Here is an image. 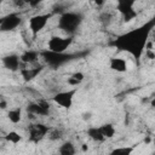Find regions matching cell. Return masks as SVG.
<instances>
[{
  "instance_id": "7a4b0ae2",
  "label": "cell",
  "mask_w": 155,
  "mask_h": 155,
  "mask_svg": "<svg viewBox=\"0 0 155 155\" xmlns=\"http://www.w3.org/2000/svg\"><path fill=\"white\" fill-rule=\"evenodd\" d=\"M82 15L80 12H73V11H65L64 13H62L59 16L58 19V28L61 30H63L64 33L73 35L78 28L81 25L82 23Z\"/></svg>"
},
{
  "instance_id": "6da1fadb",
  "label": "cell",
  "mask_w": 155,
  "mask_h": 155,
  "mask_svg": "<svg viewBox=\"0 0 155 155\" xmlns=\"http://www.w3.org/2000/svg\"><path fill=\"white\" fill-rule=\"evenodd\" d=\"M154 27H155V19L153 18L148 21L145 24L119 35L110 42V45L116 47L119 51L128 52L137 62H139L144 52L145 45L149 41V35L154 29Z\"/></svg>"
},
{
  "instance_id": "83f0119b",
  "label": "cell",
  "mask_w": 155,
  "mask_h": 155,
  "mask_svg": "<svg viewBox=\"0 0 155 155\" xmlns=\"http://www.w3.org/2000/svg\"><path fill=\"white\" fill-rule=\"evenodd\" d=\"M40 0H36V1H29L28 4H29V6H31V7H35V6H38V5H40Z\"/></svg>"
},
{
  "instance_id": "d6986e66",
  "label": "cell",
  "mask_w": 155,
  "mask_h": 155,
  "mask_svg": "<svg viewBox=\"0 0 155 155\" xmlns=\"http://www.w3.org/2000/svg\"><path fill=\"white\" fill-rule=\"evenodd\" d=\"M102 134L104 136V138H113L115 136V127L111 125V124H104L99 127Z\"/></svg>"
},
{
  "instance_id": "30bf717a",
  "label": "cell",
  "mask_w": 155,
  "mask_h": 155,
  "mask_svg": "<svg viewBox=\"0 0 155 155\" xmlns=\"http://www.w3.org/2000/svg\"><path fill=\"white\" fill-rule=\"evenodd\" d=\"M1 62H2V65L10 71H17L18 69H21V59L18 54L11 53V54L4 56L1 58Z\"/></svg>"
},
{
  "instance_id": "8992f818",
  "label": "cell",
  "mask_w": 155,
  "mask_h": 155,
  "mask_svg": "<svg viewBox=\"0 0 155 155\" xmlns=\"http://www.w3.org/2000/svg\"><path fill=\"white\" fill-rule=\"evenodd\" d=\"M134 1L133 0H120L116 4L117 11L121 13L124 22H131L133 18L137 17V11L133 8Z\"/></svg>"
},
{
  "instance_id": "7402d4cb",
  "label": "cell",
  "mask_w": 155,
  "mask_h": 155,
  "mask_svg": "<svg viewBox=\"0 0 155 155\" xmlns=\"http://www.w3.org/2000/svg\"><path fill=\"white\" fill-rule=\"evenodd\" d=\"M62 136H63V132L61 130H58V128L50 130V132H48V138L51 140H58V139L62 138Z\"/></svg>"
},
{
  "instance_id": "4fadbf2b",
  "label": "cell",
  "mask_w": 155,
  "mask_h": 155,
  "mask_svg": "<svg viewBox=\"0 0 155 155\" xmlns=\"http://www.w3.org/2000/svg\"><path fill=\"white\" fill-rule=\"evenodd\" d=\"M27 111H28V114L39 115V116H46L50 113V110L46 109V108H44L39 102H30V103H28Z\"/></svg>"
},
{
  "instance_id": "5bb4252c",
  "label": "cell",
  "mask_w": 155,
  "mask_h": 155,
  "mask_svg": "<svg viewBox=\"0 0 155 155\" xmlns=\"http://www.w3.org/2000/svg\"><path fill=\"white\" fill-rule=\"evenodd\" d=\"M39 56H40V52L34 51V50H27L19 56V59H21V63L34 64L39 61Z\"/></svg>"
},
{
  "instance_id": "3957f363",
  "label": "cell",
  "mask_w": 155,
  "mask_h": 155,
  "mask_svg": "<svg viewBox=\"0 0 155 155\" xmlns=\"http://www.w3.org/2000/svg\"><path fill=\"white\" fill-rule=\"evenodd\" d=\"M82 54H79V53H65V52L64 53H56V52H51L48 50L40 51V56L42 57L45 63L48 67L53 68V69H56V68H58V67H61V65H63V64H65V63H68V62H70L73 59H76Z\"/></svg>"
},
{
  "instance_id": "8fae6325",
  "label": "cell",
  "mask_w": 155,
  "mask_h": 155,
  "mask_svg": "<svg viewBox=\"0 0 155 155\" xmlns=\"http://www.w3.org/2000/svg\"><path fill=\"white\" fill-rule=\"evenodd\" d=\"M44 67L42 65H38V67H34V68H21V75L23 78V80L25 82H29L31 81L33 79H35L41 71H42Z\"/></svg>"
},
{
  "instance_id": "484cf974",
  "label": "cell",
  "mask_w": 155,
  "mask_h": 155,
  "mask_svg": "<svg viewBox=\"0 0 155 155\" xmlns=\"http://www.w3.org/2000/svg\"><path fill=\"white\" fill-rule=\"evenodd\" d=\"M145 54H147V57H148L149 59H154V58H155V53H154L153 50H147V51H145Z\"/></svg>"
},
{
  "instance_id": "4316f807",
  "label": "cell",
  "mask_w": 155,
  "mask_h": 155,
  "mask_svg": "<svg viewBox=\"0 0 155 155\" xmlns=\"http://www.w3.org/2000/svg\"><path fill=\"white\" fill-rule=\"evenodd\" d=\"M6 107H7V102L1 98L0 99V109H6Z\"/></svg>"
},
{
  "instance_id": "7c38bea8",
  "label": "cell",
  "mask_w": 155,
  "mask_h": 155,
  "mask_svg": "<svg viewBox=\"0 0 155 155\" xmlns=\"http://www.w3.org/2000/svg\"><path fill=\"white\" fill-rule=\"evenodd\" d=\"M109 68L116 73H125L127 70V62L120 57H113L109 59Z\"/></svg>"
},
{
  "instance_id": "ffe728a7",
  "label": "cell",
  "mask_w": 155,
  "mask_h": 155,
  "mask_svg": "<svg viewBox=\"0 0 155 155\" xmlns=\"http://www.w3.org/2000/svg\"><path fill=\"white\" fill-rule=\"evenodd\" d=\"M113 18H114V16L109 11H104V12L99 13V16H98V21L103 27H108L113 22Z\"/></svg>"
},
{
  "instance_id": "ba28073f",
  "label": "cell",
  "mask_w": 155,
  "mask_h": 155,
  "mask_svg": "<svg viewBox=\"0 0 155 155\" xmlns=\"http://www.w3.org/2000/svg\"><path fill=\"white\" fill-rule=\"evenodd\" d=\"M78 88H73V90H68V91H62L58 92L53 96V102L57 103L58 105H61L64 109H70L73 105V101H74V96L76 93Z\"/></svg>"
},
{
  "instance_id": "1f68e13d",
  "label": "cell",
  "mask_w": 155,
  "mask_h": 155,
  "mask_svg": "<svg viewBox=\"0 0 155 155\" xmlns=\"http://www.w3.org/2000/svg\"><path fill=\"white\" fill-rule=\"evenodd\" d=\"M2 23V17H0V24Z\"/></svg>"
},
{
  "instance_id": "d4e9b609",
  "label": "cell",
  "mask_w": 155,
  "mask_h": 155,
  "mask_svg": "<svg viewBox=\"0 0 155 155\" xmlns=\"http://www.w3.org/2000/svg\"><path fill=\"white\" fill-rule=\"evenodd\" d=\"M68 84L71 85V86H78V85H80L81 82H79L78 80H75V79H73V78H68Z\"/></svg>"
},
{
  "instance_id": "f1b7e54d",
  "label": "cell",
  "mask_w": 155,
  "mask_h": 155,
  "mask_svg": "<svg viewBox=\"0 0 155 155\" xmlns=\"http://www.w3.org/2000/svg\"><path fill=\"white\" fill-rule=\"evenodd\" d=\"M82 117H84V120H88V119L91 117V113H85V114L82 115Z\"/></svg>"
},
{
  "instance_id": "e0dca14e",
  "label": "cell",
  "mask_w": 155,
  "mask_h": 155,
  "mask_svg": "<svg viewBox=\"0 0 155 155\" xmlns=\"http://www.w3.org/2000/svg\"><path fill=\"white\" fill-rule=\"evenodd\" d=\"M136 145H131V147H119L113 149L109 155H132L133 150H134Z\"/></svg>"
},
{
  "instance_id": "603a6c76",
  "label": "cell",
  "mask_w": 155,
  "mask_h": 155,
  "mask_svg": "<svg viewBox=\"0 0 155 155\" xmlns=\"http://www.w3.org/2000/svg\"><path fill=\"white\" fill-rule=\"evenodd\" d=\"M70 78H73V79L78 80L79 82H82V81H84V78H85V75H84L81 71H76V73L71 74V75H70Z\"/></svg>"
},
{
  "instance_id": "cb8c5ba5",
  "label": "cell",
  "mask_w": 155,
  "mask_h": 155,
  "mask_svg": "<svg viewBox=\"0 0 155 155\" xmlns=\"http://www.w3.org/2000/svg\"><path fill=\"white\" fill-rule=\"evenodd\" d=\"M25 4H27V1H24V0H13V5L16 7H23Z\"/></svg>"
},
{
  "instance_id": "f546056e",
  "label": "cell",
  "mask_w": 155,
  "mask_h": 155,
  "mask_svg": "<svg viewBox=\"0 0 155 155\" xmlns=\"http://www.w3.org/2000/svg\"><path fill=\"white\" fill-rule=\"evenodd\" d=\"M81 149H82V151H87V149H88V147H87V144H82V147H81Z\"/></svg>"
},
{
  "instance_id": "2e32d148",
  "label": "cell",
  "mask_w": 155,
  "mask_h": 155,
  "mask_svg": "<svg viewBox=\"0 0 155 155\" xmlns=\"http://www.w3.org/2000/svg\"><path fill=\"white\" fill-rule=\"evenodd\" d=\"M75 147L71 142H64L58 149L59 155H75Z\"/></svg>"
},
{
  "instance_id": "9a60e30c",
  "label": "cell",
  "mask_w": 155,
  "mask_h": 155,
  "mask_svg": "<svg viewBox=\"0 0 155 155\" xmlns=\"http://www.w3.org/2000/svg\"><path fill=\"white\" fill-rule=\"evenodd\" d=\"M87 136H88L92 140H94V142H103V140L105 139L104 136L102 134L99 127H90V128L87 130Z\"/></svg>"
},
{
  "instance_id": "52a82bcc",
  "label": "cell",
  "mask_w": 155,
  "mask_h": 155,
  "mask_svg": "<svg viewBox=\"0 0 155 155\" xmlns=\"http://www.w3.org/2000/svg\"><path fill=\"white\" fill-rule=\"evenodd\" d=\"M50 126H46L44 124H31L29 125V142L31 143H39L45 138V136L50 132Z\"/></svg>"
},
{
  "instance_id": "44dd1931",
  "label": "cell",
  "mask_w": 155,
  "mask_h": 155,
  "mask_svg": "<svg viewBox=\"0 0 155 155\" xmlns=\"http://www.w3.org/2000/svg\"><path fill=\"white\" fill-rule=\"evenodd\" d=\"M5 139H6L7 142L12 143V144H17V143H19V142L22 140V136H21L18 132H16V131H11V132H8V133L5 136Z\"/></svg>"
},
{
  "instance_id": "ac0fdd59",
  "label": "cell",
  "mask_w": 155,
  "mask_h": 155,
  "mask_svg": "<svg viewBox=\"0 0 155 155\" xmlns=\"http://www.w3.org/2000/svg\"><path fill=\"white\" fill-rule=\"evenodd\" d=\"M7 117L8 120L12 122V124H18L22 119V109L21 108H15V109H11L8 113H7Z\"/></svg>"
},
{
  "instance_id": "277c9868",
  "label": "cell",
  "mask_w": 155,
  "mask_h": 155,
  "mask_svg": "<svg viewBox=\"0 0 155 155\" xmlns=\"http://www.w3.org/2000/svg\"><path fill=\"white\" fill-rule=\"evenodd\" d=\"M53 15L51 12L48 13H40V15H35L33 17L29 18V29L31 31L33 38H35L47 24L48 19L52 17Z\"/></svg>"
},
{
  "instance_id": "5b68a950",
  "label": "cell",
  "mask_w": 155,
  "mask_h": 155,
  "mask_svg": "<svg viewBox=\"0 0 155 155\" xmlns=\"http://www.w3.org/2000/svg\"><path fill=\"white\" fill-rule=\"evenodd\" d=\"M71 42H73V36H67V38L52 36L48 40L47 50L51 52H56V53H64L67 48L71 45Z\"/></svg>"
},
{
  "instance_id": "4dcf8cb0",
  "label": "cell",
  "mask_w": 155,
  "mask_h": 155,
  "mask_svg": "<svg viewBox=\"0 0 155 155\" xmlns=\"http://www.w3.org/2000/svg\"><path fill=\"white\" fill-rule=\"evenodd\" d=\"M149 142H150V138H149V137L144 138V143H149Z\"/></svg>"
},
{
  "instance_id": "d6a6232c",
  "label": "cell",
  "mask_w": 155,
  "mask_h": 155,
  "mask_svg": "<svg viewBox=\"0 0 155 155\" xmlns=\"http://www.w3.org/2000/svg\"><path fill=\"white\" fill-rule=\"evenodd\" d=\"M0 7H1V1H0Z\"/></svg>"
},
{
  "instance_id": "9c48e42d",
  "label": "cell",
  "mask_w": 155,
  "mask_h": 155,
  "mask_svg": "<svg viewBox=\"0 0 155 155\" xmlns=\"http://www.w3.org/2000/svg\"><path fill=\"white\" fill-rule=\"evenodd\" d=\"M22 23V18L17 12L8 13L2 17V23L0 24V31H12Z\"/></svg>"
}]
</instances>
